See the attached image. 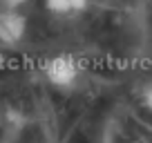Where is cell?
Returning <instances> with one entry per match:
<instances>
[{
  "mask_svg": "<svg viewBox=\"0 0 152 143\" xmlns=\"http://www.w3.org/2000/svg\"><path fill=\"white\" fill-rule=\"evenodd\" d=\"M143 107L152 114V85L143 90Z\"/></svg>",
  "mask_w": 152,
  "mask_h": 143,
  "instance_id": "cell-6",
  "label": "cell"
},
{
  "mask_svg": "<svg viewBox=\"0 0 152 143\" xmlns=\"http://www.w3.org/2000/svg\"><path fill=\"white\" fill-rule=\"evenodd\" d=\"M27 36V18L18 9H2L0 11V43L7 47L23 43Z\"/></svg>",
  "mask_w": 152,
  "mask_h": 143,
  "instance_id": "cell-2",
  "label": "cell"
},
{
  "mask_svg": "<svg viewBox=\"0 0 152 143\" xmlns=\"http://www.w3.org/2000/svg\"><path fill=\"white\" fill-rule=\"evenodd\" d=\"M72 5V14H78V11H85L87 5H90V0H69Z\"/></svg>",
  "mask_w": 152,
  "mask_h": 143,
  "instance_id": "cell-5",
  "label": "cell"
},
{
  "mask_svg": "<svg viewBox=\"0 0 152 143\" xmlns=\"http://www.w3.org/2000/svg\"><path fill=\"white\" fill-rule=\"evenodd\" d=\"M45 9L52 11V14H56V16H67V14H72L69 0H45Z\"/></svg>",
  "mask_w": 152,
  "mask_h": 143,
  "instance_id": "cell-3",
  "label": "cell"
},
{
  "mask_svg": "<svg viewBox=\"0 0 152 143\" xmlns=\"http://www.w3.org/2000/svg\"><path fill=\"white\" fill-rule=\"evenodd\" d=\"M29 0H0L2 9H20L23 5H27Z\"/></svg>",
  "mask_w": 152,
  "mask_h": 143,
  "instance_id": "cell-4",
  "label": "cell"
},
{
  "mask_svg": "<svg viewBox=\"0 0 152 143\" xmlns=\"http://www.w3.org/2000/svg\"><path fill=\"white\" fill-rule=\"evenodd\" d=\"M43 74L54 87L67 90V87H72L78 81L81 67H78V63H76L74 56H69V54H56V56H52L45 63Z\"/></svg>",
  "mask_w": 152,
  "mask_h": 143,
  "instance_id": "cell-1",
  "label": "cell"
}]
</instances>
